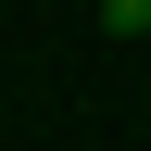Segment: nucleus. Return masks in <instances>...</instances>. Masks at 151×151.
Segmentation results:
<instances>
[{
	"instance_id": "obj_1",
	"label": "nucleus",
	"mask_w": 151,
	"mask_h": 151,
	"mask_svg": "<svg viewBox=\"0 0 151 151\" xmlns=\"http://www.w3.org/2000/svg\"><path fill=\"white\" fill-rule=\"evenodd\" d=\"M101 25L113 38H151V0H101Z\"/></svg>"
}]
</instances>
